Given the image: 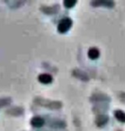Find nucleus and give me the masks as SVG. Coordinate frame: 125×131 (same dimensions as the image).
Wrapping results in <instances>:
<instances>
[{
    "mask_svg": "<svg viewBox=\"0 0 125 131\" xmlns=\"http://www.w3.org/2000/svg\"><path fill=\"white\" fill-rule=\"evenodd\" d=\"M35 102L41 106H44L46 107L52 108V109H58L61 107V103L58 101H51L48 100H45L42 98H36Z\"/></svg>",
    "mask_w": 125,
    "mask_h": 131,
    "instance_id": "1",
    "label": "nucleus"
},
{
    "mask_svg": "<svg viewBox=\"0 0 125 131\" xmlns=\"http://www.w3.org/2000/svg\"><path fill=\"white\" fill-rule=\"evenodd\" d=\"M72 25V21L70 18H62L58 25V31L60 33L67 32Z\"/></svg>",
    "mask_w": 125,
    "mask_h": 131,
    "instance_id": "2",
    "label": "nucleus"
},
{
    "mask_svg": "<svg viewBox=\"0 0 125 131\" xmlns=\"http://www.w3.org/2000/svg\"><path fill=\"white\" fill-rule=\"evenodd\" d=\"M30 123H31L32 127H36V128H40L45 124V120L42 117H41L39 116H37V117H32Z\"/></svg>",
    "mask_w": 125,
    "mask_h": 131,
    "instance_id": "3",
    "label": "nucleus"
},
{
    "mask_svg": "<svg viewBox=\"0 0 125 131\" xmlns=\"http://www.w3.org/2000/svg\"><path fill=\"white\" fill-rule=\"evenodd\" d=\"M38 81L41 83L45 84H50V83L52 82L53 78L49 74H40L38 76Z\"/></svg>",
    "mask_w": 125,
    "mask_h": 131,
    "instance_id": "4",
    "label": "nucleus"
},
{
    "mask_svg": "<svg viewBox=\"0 0 125 131\" xmlns=\"http://www.w3.org/2000/svg\"><path fill=\"white\" fill-rule=\"evenodd\" d=\"M88 57L91 59V60H95L97 59L99 55H100V51L97 48H91V49H89L88 51Z\"/></svg>",
    "mask_w": 125,
    "mask_h": 131,
    "instance_id": "5",
    "label": "nucleus"
},
{
    "mask_svg": "<svg viewBox=\"0 0 125 131\" xmlns=\"http://www.w3.org/2000/svg\"><path fill=\"white\" fill-rule=\"evenodd\" d=\"M114 116L119 121L125 123V113L122 111H116L114 112Z\"/></svg>",
    "mask_w": 125,
    "mask_h": 131,
    "instance_id": "6",
    "label": "nucleus"
},
{
    "mask_svg": "<svg viewBox=\"0 0 125 131\" xmlns=\"http://www.w3.org/2000/svg\"><path fill=\"white\" fill-rule=\"evenodd\" d=\"M108 121V117L107 116H100L97 119V124L98 126H103L107 123Z\"/></svg>",
    "mask_w": 125,
    "mask_h": 131,
    "instance_id": "7",
    "label": "nucleus"
},
{
    "mask_svg": "<svg viewBox=\"0 0 125 131\" xmlns=\"http://www.w3.org/2000/svg\"><path fill=\"white\" fill-rule=\"evenodd\" d=\"M58 9H55V7L53 6V7H45V8H43V11L45 12V13H47V14H52V13H56Z\"/></svg>",
    "mask_w": 125,
    "mask_h": 131,
    "instance_id": "8",
    "label": "nucleus"
},
{
    "mask_svg": "<svg viewBox=\"0 0 125 131\" xmlns=\"http://www.w3.org/2000/svg\"><path fill=\"white\" fill-rule=\"evenodd\" d=\"M77 3L76 1L73 0H65L64 1V5L66 8H72L75 4Z\"/></svg>",
    "mask_w": 125,
    "mask_h": 131,
    "instance_id": "9",
    "label": "nucleus"
},
{
    "mask_svg": "<svg viewBox=\"0 0 125 131\" xmlns=\"http://www.w3.org/2000/svg\"><path fill=\"white\" fill-rule=\"evenodd\" d=\"M10 102H11V100L9 98H2V99H0V107L9 104Z\"/></svg>",
    "mask_w": 125,
    "mask_h": 131,
    "instance_id": "10",
    "label": "nucleus"
}]
</instances>
